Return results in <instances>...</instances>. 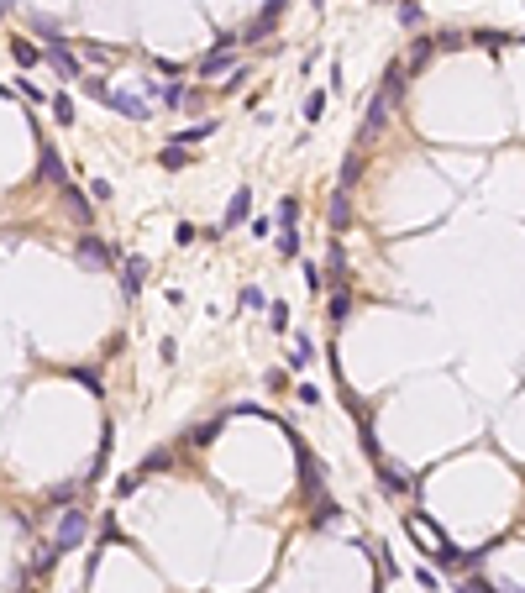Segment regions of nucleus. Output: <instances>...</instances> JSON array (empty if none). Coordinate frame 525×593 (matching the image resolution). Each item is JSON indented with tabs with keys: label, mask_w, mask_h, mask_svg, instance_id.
<instances>
[{
	"label": "nucleus",
	"mask_w": 525,
	"mask_h": 593,
	"mask_svg": "<svg viewBox=\"0 0 525 593\" xmlns=\"http://www.w3.org/2000/svg\"><path fill=\"white\" fill-rule=\"evenodd\" d=\"M85 531H90V515H85V509H69V515H63V525H58V541H53V546H58V551H74L79 541H85Z\"/></svg>",
	"instance_id": "1"
},
{
	"label": "nucleus",
	"mask_w": 525,
	"mask_h": 593,
	"mask_svg": "<svg viewBox=\"0 0 525 593\" xmlns=\"http://www.w3.org/2000/svg\"><path fill=\"white\" fill-rule=\"evenodd\" d=\"M90 95H95V100H105V105H116V111H126V116H147V105L142 100H131V95H116V89H100V85H90Z\"/></svg>",
	"instance_id": "2"
},
{
	"label": "nucleus",
	"mask_w": 525,
	"mask_h": 593,
	"mask_svg": "<svg viewBox=\"0 0 525 593\" xmlns=\"http://www.w3.org/2000/svg\"><path fill=\"white\" fill-rule=\"evenodd\" d=\"M79 263H90V268H111V247H105V241H95V236H85V241H79Z\"/></svg>",
	"instance_id": "3"
},
{
	"label": "nucleus",
	"mask_w": 525,
	"mask_h": 593,
	"mask_svg": "<svg viewBox=\"0 0 525 593\" xmlns=\"http://www.w3.org/2000/svg\"><path fill=\"white\" fill-rule=\"evenodd\" d=\"M43 58H48V63H53V69H58L63 79H74V74H79L74 53H69V48H58V43H53V48H43Z\"/></svg>",
	"instance_id": "4"
},
{
	"label": "nucleus",
	"mask_w": 525,
	"mask_h": 593,
	"mask_svg": "<svg viewBox=\"0 0 525 593\" xmlns=\"http://www.w3.org/2000/svg\"><path fill=\"white\" fill-rule=\"evenodd\" d=\"M226 69H232V43H221V48H215V53H210L205 63H200V74H205V79H215V74H226Z\"/></svg>",
	"instance_id": "5"
},
{
	"label": "nucleus",
	"mask_w": 525,
	"mask_h": 593,
	"mask_svg": "<svg viewBox=\"0 0 525 593\" xmlns=\"http://www.w3.org/2000/svg\"><path fill=\"white\" fill-rule=\"evenodd\" d=\"M247 205H252V195H247V190H237V195H232V210H226V221H221V226H215V232H226V226H237V221H247Z\"/></svg>",
	"instance_id": "6"
},
{
	"label": "nucleus",
	"mask_w": 525,
	"mask_h": 593,
	"mask_svg": "<svg viewBox=\"0 0 525 593\" xmlns=\"http://www.w3.org/2000/svg\"><path fill=\"white\" fill-rule=\"evenodd\" d=\"M431 53H436V43H431V37H415V43H410V74H415V69H426Z\"/></svg>",
	"instance_id": "7"
},
{
	"label": "nucleus",
	"mask_w": 525,
	"mask_h": 593,
	"mask_svg": "<svg viewBox=\"0 0 525 593\" xmlns=\"http://www.w3.org/2000/svg\"><path fill=\"white\" fill-rule=\"evenodd\" d=\"M210 131H215V121L210 126H184V131H173V147H195V142H205Z\"/></svg>",
	"instance_id": "8"
},
{
	"label": "nucleus",
	"mask_w": 525,
	"mask_h": 593,
	"mask_svg": "<svg viewBox=\"0 0 525 593\" xmlns=\"http://www.w3.org/2000/svg\"><path fill=\"white\" fill-rule=\"evenodd\" d=\"M43 173H48V179H53V184H63V179H69V173H63V158H58V153H53V147H48V142H43Z\"/></svg>",
	"instance_id": "9"
},
{
	"label": "nucleus",
	"mask_w": 525,
	"mask_h": 593,
	"mask_svg": "<svg viewBox=\"0 0 525 593\" xmlns=\"http://www.w3.org/2000/svg\"><path fill=\"white\" fill-rule=\"evenodd\" d=\"M142 278H147V263H142V258H131V263H126V273H121L126 294H137V289H142Z\"/></svg>",
	"instance_id": "10"
},
{
	"label": "nucleus",
	"mask_w": 525,
	"mask_h": 593,
	"mask_svg": "<svg viewBox=\"0 0 525 593\" xmlns=\"http://www.w3.org/2000/svg\"><path fill=\"white\" fill-rule=\"evenodd\" d=\"M11 53H16V63H21V69H32V63L43 58V48H32L26 37H16V43H11Z\"/></svg>",
	"instance_id": "11"
},
{
	"label": "nucleus",
	"mask_w": 525,
	"mask_h": 593,
	"mask_svg": "<svg viewBox=\"0 0 525 593\" xmlns=\"http://www.w3.org/2000/svg\"><path fill=\"white\" fill-rule=\"evenodd\" d=\"M326 310H331V320H347V310H352V294H347V289H336Z\"/></svg>",
	"instance_id": "12"
},
{
	"label": "nucleus",
	"mask_w": 525,
	"mask_h": 593,
	"mask_svg": "<svg viewBox=\"0 0 525 593\" xmlns=\"http://www.w3.org/2000/svg\"><path fill=\"white\" fill-rule=\"evenodd\" d=\"M347 221H352V215H347V190H342V195L331 200V226H336V232H342Z\"/></svg>",
	"instance_id": "13"
},
{
	"label": "nucleus",
	"mask_w": 525,
	"mask_h": 593,
	"mask_svg": "<svg viewBox=\"0 0 525 593\" xmlns=\"http://www.w3.org/2000/svg\"><path fill=\"white\" fill-rule=\"evenodd\" d=\"M294 215H300V205L284 200V205H278V226H284V232H294Z\"/></svg>",
	"instance_id": "14"
},
{
	"label": "nucleus",
	"mask_w": 525,
	"mask_h": 593,
	"mask_svg": "<svg viewBox=\"0 0 525 593\" xmlns=\"http://www.w3.org/2000/svg\"><path fill=\"white\" fill-rule=\"evenodd\" d=\"M53 116H58V121H74V100L58 95V100H53Z\"/></svg>",
	"instance_id": "15"
},
{
	"label": "nucleus",
	"mask_w": 525,
	"mask_h": 593,
	"mask_svg": "<svg viewBox=\"0 0 525 593\" xmlns=\"http://www.w3.org/2000/svg\"><path fill=\"white\" fill-rule=\"evenodd\" d=\"M242 310H263V289H252V284L242 289Z\"/></svg>",
	"instance_id": "16"
},
{
	"label": "nucleus",
	"mask_w": 525,
	"mask_h": 593,
	"mask_svg": "<svg viewBox=\"0 0 525 593\" xmlns=\"http://www.w3.org/2000/svg\"><path fill=\"white\" fill-rule=\"evenodd\" d=\"M163 163H168V168H184V163H190V153H184V147H168Z\"/></svg>",
	"instance_id": "17"
},
{
	"label": "nucleus",
	"mask_w": 525,
	"mask_h": 593,
	"mask_svg": "<svg viewBox=\"0 0 525 593\" xmlns=\"http://www.w3.org/2000/svg\"><path fill=\"white\" fill-rule=\"evenodd\" d=\"M278 252H284V258H294V252H300V236L284 232V236H278Z\"/></svg>",
	"instance_id": "18"
},
{
	"label": "nucleus",
	"mask_w": 525,
	"mask_h": 593,
	"mask_svg": "<svg viewBox=\"0 0 525 593\" xmlns=\"http://www.w3.org/2000/svg\"><path fill=\"white\" fill-rule=\"evenodd\" d=\"M158 100H163V105H184V89L168 85V89H158Z\"/></svg>",
	"instance_id": "19"
},
{
	"label": "nucleus",
	"mask_w": 525,
	"mask_h": 593,
	"mask_svg": "<svg viewBox=\"0 0 525 593\" xmlns=\"http://www.w3.org/2000/svg\"><path fill=\"white\" fill-rule=\"evenodd\" d=\"M320 111H326V95H310V100H305V116H310V121H315Z\"/></svg>",
	"instance_id": "20"
},
{
	"label": "nucleus",
	"mask_w": 525,
	"mask_h": 593,
	"mask_svg": "<svg viewBox=\"0 0 525 593\" xmlns=\"http://www.w3.org/2000/svg\"><path fill=\"white\" fill-rule=\"evenodd\" d=\"M457 593H489V588H483V583H462V588H457Z\"/></svg>",
	"instance_id": "21"
},
{
	"label": "nucleus",
	"mask_w": 525,
	"mask_h": 593,
	"mask_svg": "<svg viewBox=\"0 0 525 593\" xmlns=\"http://www.w3.org/2000/svg\"><path fill=\"white\" fill-rule=\"evenodd\" d=\"M0 6H6V11H11V0H0Z\"/></svg>",
	"instance_id": "22"
}]
</instances>
